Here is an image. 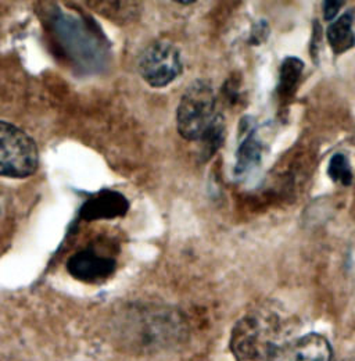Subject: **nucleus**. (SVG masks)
<instances>
[{
	"instance_id": "obj_1",
	"label": "nucleus",
	"mask_w": 355,
	"mask_h": 361,
	"mask_svg": "<svg viewBox=\"0 0 355 361\" xmlns=\"http://www.w3.org/2000/svg\"><path fill=\"white\" fill-rule=\"evenodd\" d=\"M282 322L270 312L242 317L230 334V352L236 361H276L283 342Z\"/></svg>"
},
{
	"instance_id": "obj_2",
	"label": "nucleus",
	"mask_w": 355,
	"mask_h": 361,
	"mask_svg": "<svg viewBox=\"0 0 355 361\" xmlns=\"http://www.w3.org/2000/svg\"><path fill=\"white\" fill-rule=\"evenodd\" d=\"M223 118L217 110V94L208 81L197 80L187 87L177 110L179 135L186 140L201 142Z\"/></svg>"
},
{
	"instance_id": "obj_3",
	"label": "nucleus",
	"mask_w": 355,
	"mask_h": 361,
	"mask_svg": "<svg viewBox=\"0 0 355 361\" xmlns=\"http://www.w3.org/2000/svg\"><path fill=\"white\" fill-rule=\"evenodd\" d=\"M39 166L35 140L14 124L0 120V176L14 180L31 177Z\"/></svg>"
},
{
	"instance_id": "obj_4",
	"label": "nucleus",
	"mask_w": 355,
	"mask_h": 361,
	"mask_svg": "<svg viewBox=\"0 0 355 361\" xmlns=\"http://www.w3.org/2000/svg\"><path fill=\"white\" fill-rule=\"evenodd\" d=\"M183 71L182 56L177 46L157 41L147 46L139 59V74L153 88H166Z\"/></svg>"
},
{
	"instance_id": "obj_5",
	"label": "nucleus",
	"mask_w": 355,
	"mask_h": 361,
	"mask_svg": "<svg viewBox=\"0 0 355 361\" xmlns=\"http://www.w3.org/2000/svg\"><path fill=\"white\" fill-rule=\"evenodd\" d=\"M240 142L236 150V161L233 173L237 178H243L260 167L263 161V142L257 134L256 123L250 117L240 121Z\"/></svg>"
},
{
	"instance_id": "obj_6",
	"label": "nucleus",
	"mask_w": 355,
	"mask_h": 361,
	"mask_svg": "<svg viewBox=\"0 0 355 361\" xmlns=\"http://www.w3.org/2000/svg\"><path fill=\"white\" fill-rule=\"evenodd\" d=\"M117 269L114 259L101 256L94 250H81L74 253L67 262L70 275L81 282L94 283L111 276Z\"/></svg>"
},
{
	"instance_id": "obj_7",
	"label": "nucleus",
	"mask_w": 355,
	"mask_h": 361,
	"mask_svg": "<svg viewBox=\"0 0 355 361\" xmlns=\"http://www.w3.org/2000/svg\"><path fill=\"white\" fill-rule=\"evenodd\" d=\"M332 348L319 334H307L286 342L276 361H332Z\"/></svg>"
},
{
	"instance_id": "obj_8",
	"label": "nucleus",
	"mask_w": 355,
	"mask_h": 361,
	"mask_svg": "<svg viewBox=\"0 0 355 361\" xmlns=\"http://www.w3.org/2000/svg\"><path fill=\"white\" fill-rule=\"evenodd\" d=\"M128 210L130 202L124 195L114 190H101L85 202L81 209V216L87 221L113 220L124 217Z\"/></svg>"
},
{
	"instance_id": "obj_9",
	"label": "nucleus",
	"mask_w": 355,
	"mask_h": 361,
	"mask_svg": "<svg viewBox=\"0 0 355 361\" xmlns=\"http://www.w3.org/2000/svg\"><path fill=\"white\" fill-rule=\"evenodd\" d=\"M304 73V61L299 57H286L279 68V81L276 93L282 102L290 100L299 90L301 75Z\"/></svg>"
},
{
	"instance_id": "obj_10",
	"label": "nucleus",
	"mask_w": 355,
	"mask_h": 361,
	"mask_svg": "<svg viewBox=\"0 0 355 361\" xmlns=\"http://www.w3.org/2000/svg\"><path fill=\"white\" fill-rule=\"evenodd\" d=\"M353 16L346 13L336 18L326 31L328 42L335 54H343L355 46V34L353 31Z\"/></svg>"
},
{
	"instance_id": "obj_11",
	"label": "nucleus",
	"mask_w": 355,
	"mask_h": 361,
	"mask_svg": "<svg viewBox=\"0 0 355 361\" xmlns=\"http://www.w3.org/2000/svg\"><path fill=\"white\" fill-rule=\"evenodd\" d=\"M328 176L330 180L340 186H350L354 180L353 167L344 153H336L330 157L328 166Z\"/></svg>"
},
{
	"instance_id": "obj_12",
	"label": "nucleus",
	"mask_w": 355,
	"mask_h": 361,
	"mask_svg": "<svg viewBox=\"0 0 355 361\" xmlns=\"http://www.w3.org/2000/svg\"><path fill=\"white\" fill-rule=\"evenodd\" d=\"M346 4V1H337V0H326L322 4V10H323V18L326 21H335L339 11L342 10V7Z\"/></svg>"
},
{
	"instance_id": "obj_13",
	"label": "nucleus",
	"mask_w": 355,
	"mask_h": 361,
	"mask_svg": "<svg viewBox=\"0 0 355 361\" xmlns=\"http://www.w3.org/2000/svg\"><path fill=\"white\" fill-rule=\"evenodd\" d=\"M268 35H269V27H268V23L266 21H260L253 32H251V38H250V44L251 45H259V44H263L268 39Z\"/></svg>"
},
{
	"instance_id": "obj_14",
	"label": "nucleus",
	"mask_w": 355,
	"mask_h": 361,
	"mask_svg": "<svg viewBox=\"0 0 355 361\" xmlns=\"http://www.w3.org/2000/svg\"><path fill=\"white\" fill-rule=\"evenodd\" d=\"M320 27L318 23L313 24V35L311 39V53L315 56V61H316V54L319 51L320 47V42H322V32H320Z\"/></svg>"
}]
</instances>
